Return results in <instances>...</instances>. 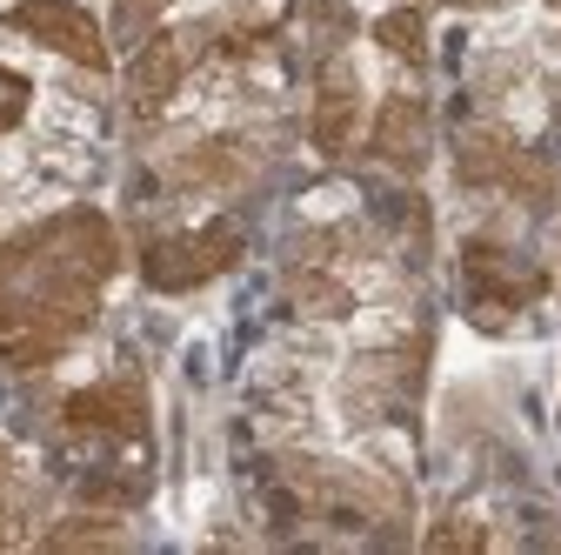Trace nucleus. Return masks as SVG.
I'll return each mask as SVG.
<instances>
[{"mask_svg":"<svg viewBox=\"0 0 561 555\" xmlns=\"http://www.w3.org/2000/svg\"><path fill=\"white\" fill-rule=\"evenodd\" d=\"M234 254H241V235H234L228 222L194 228V235H168V241L148 248V288L187 295V288H201V282H215V274H228Z\"/></svg>","mask_w":561,"mask_h":555,"instance_id":"f257e3e1","label":"nucleus"},{"mask_svg":"<svg viewBox=\"0 0 561 555\" xmlns=\"http://www.w3.org/2000/svg\"><path fill=\"white\" fill-rule=\"evenodd\" d=\"M14 27L27 34V41H41V47H54V54H67L75 67H107V34H101V21L88 14V8H75V0H21L14 8Z\"/></svg>","mask_w":561,"mask_h":555,"instance_id":"f03ea898","label":"nucleus"},{"mask_svg":"<svg viewBox=\"0 0 561 555\" xmlns=\"http://www.w3.org/2000/svg\"><path fill=\"white\" fill-rule=\"evenodd\" d=\"M75 328H67L54 308H41L27 288H0V362L8 369H47Z\"/></svg>","mask_w":561,"mask_h":555,"instance_id":"7ed1b4c3","label":"nucleus"},{"mask_svg":"<svg viewBox=\"0 0 561 555\" xmlns=\"http://www.w3.org/2000/svg\"><path fill=\"white\" fill-rule=\"evenodd\" d=\"M455 161H461V181L468 188H522V194H548L541 188V168L508 141L502 127H461V141H455Z\"/></svg>","mask_w":561,"mask_h":555,"instance_id":"20e7f679","label":"nucleus"},{"mask_svg":"<svg viewBox=\"0 0 561 555\" xmlns=\"http://www.w3.org/2000/svg\"><path fill=\"white\" fill-rule=\"evenodd\" d=\"M34 248H41L54 268H67V274H88V282H107L114 261H121L114 228H107V215H94V207H75V215H60L47 235H34Z\"/></svg>","mask_w":561,"mask_h":555,"instance_id":"39448f33","label":"nucleus"},{"mask_svg":"<svg viewBox=\"0 0 561 555\" xmlns=\"http://www.w3.org/2000/svg\"><path fill=\"white\" fill-rule=\"evenodd\" d=\"M67 429H88V435H140L148 429V401H140L134 382H101L67 395Z\"/></svg>","mask_w":561,"mask_h":555,"instance_id":"423d86ee","label":"nucleus"},{"mask_svg":"<svg viewBox=\"0 0 561 555\" xmlns=\"http://www.w3.org/2000/svg\"><path fill=\"white\" fill-rule=\"evenodd\" d=\"M368 148H375L388 168H421V148H428V114H421V101L388 94V101H381V114H375Z\"/></svg>","mask_w":561,"mask_h":555,"instance_id":"0eeeda50","label":"nucleus"},{"mask_svg":"<svg viewBox=\"0 0 561 555\" xmlns=\"http://www.w3.org/2000/svg\"><path fill=\"white\" fill-rule=\"evenodd\" d=\"M181 41L174 34H154V41H140V54H134V67H127V101H134V114H154L174 88H181Z\"/></svg>","mask_w":561,"mask_h":555,"instance_id":"6e6552de","label":"nucleus"},{"mask_svg":"<svg viewBox=\"0 0 561 555\" xmlns=\"http://www.w3.org/2000/svg\"><path fill=\"white\" fill-rule=\"evenodd\" d=\"M355 121H362V94L347 75H328L321 94H314V114H308V134L321 155H347V141H355Z\"/></svg>","mask_w":561,"mask_h":555,"instance_id":"1a4fd4ad","label":"nucleus"},{"mask_svg":"<svg viewBox=\"0 0 561 555\" xmlns=\"http://www.w3.org/2000/svg\"><path fill=\"white\" fill-rule=\"evenodd\" d=\"M375 41H381L388 54H401V60H421V47H428V34H421V14H414V8L381 14V21H375Z\"/></svg>","mask_w":561,"mask_h":555,"instance_id":"9d476101","label":"nucleus"},{"mask_svg":"<svg viewBox=\"0 0 561 555\" xmlns=\"http://www.w3.org/2000/svg\"><path fill=\"white\" fill-rule=\"evenodd\" d=\"M234 174H241L234 148H194L181 161V181H194V188H215V181H234Z\"/></svg>","mask_w":561,"mask_h":555,"instance_id":"9b49d317","label":"nucleus"},{"mask_svg":"<svg viewBox=\"0 0 561 555\" xmlns=\"http://www.w3.org/2000/svg\"><path fill=\"white\" fill-rule=\"evenodd\" d=\"M47 542H54V548H81V542H121V529H114V522H101V516H67V522H54V529H47Z\"/></svg>","mask_w":561,"mask_h":555,"instance_id":"f8f14e48","label":"nucleus"},{"mask_svg":"<svg viewBox=\"0 0 561 555\" xmlns=\"http://www.w3.org/2000/svg\"><path fill=\"white\" fill-rule=\"evenodd\" d=\"M27 101H34V88L14 75V67H0V134H8V127H21Z\"/></svg>","mask_w":561,"mask_h":555,"instance_id":"ddd939ff","label":"nucleus"},{"mask_svg":"<svg viewBox=\"0 0 561 555\" xmlns=\"http://www.w3.org/2000/svg\"><path fill=\"white\" fill-rule=\"evenodd\" d=\"M295 288H301V302H308V308H328V315H341V308H347V295H341L334 282H321V274H301Z\"/></svg>","mask_w":561,"mask_h":555,"instance_id":"4468645a","label":"nucleus"},{"mask_svg":"<svg viewBox=\"0 0 561 555\" xmlns=\"http://www.w3.org/2000/svg\"><path fill=\"white\" fill-rule=\"evenodd\" d=\"M0 542H21V522H14V482H8V462H0Z\"/></svg>","mask_w":561,"mask_h":555,"instance_id":"2eb2a0df","label":"nucleus"},{"mask_svg":"<svg viewBox=\"0 0 561 555\" xmlns=\"http://www.w3.org/2000/svg\"><path fill=\"white\" fill-rule=\"evenodd\" d=\"M148 14H154V0H114V21H121L127 34H140V27H148Z\"/></svg>","mask_w":561,"mask_h":555,"instance_id":"dca6fc26","label":"nucleus"},{"mask_svg":"<svg viewBox=\"0 0 561 555\" xmlns=\"http://www.w3.org/2000/svg\"><path fill=\"white\" fill-rule=\"evenodd\" d=\"M455 542H461V548H481V529H468V522H442V529H435V548H455Z\"/></svg>","mask_w":561,"mask_h":555,"instance_id":"f3484780","label":"nucleus"}]
</instances>
